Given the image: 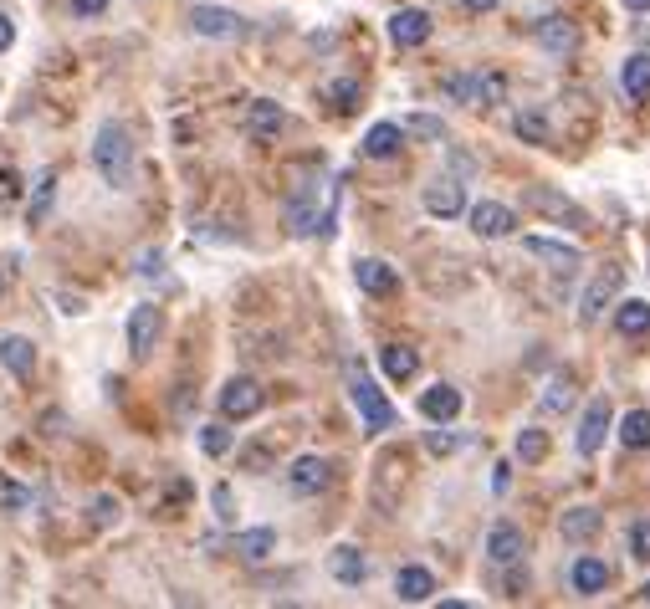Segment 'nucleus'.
<instances>
[{
  "instance_id": "obj_17",
  "label": "nucleus",
  "mask_w": 650,
  "mask_h": 609,
  "mask_svg": "<svg viewBox=\"0 0 650 609\" xmlns=\"http://www.w3.org/2000/svg\"><path fill=\"white\" fill-rule=\"evenodd\" d=\"M538 41H543V52L569 57V52L579 47V26H574L569 16H548V21H538Z\"/></svg>"
},
{
  "instance_id": "obj_11",
  "label": "nucleus",
  "mask_w": 650,
  "mask_h": 609,
  "mask_svg": "<svg viewBox=\"0 0 650 609\" xmlns=\"http://www.w3.org/2000/svg\"><path fill=\"white\" fill-rule=\"evenodd\" d=\"M523 553H528L523 528H517V522H492V533H487V558L502 563V569H517V563H523Z\"/></svg>"
},
{
  "instance_id": "obj_26",
  "label": "nucleus",
  "mask_w": 650,
  "mask_h": 609,
  "mask_svg": "<svg viewBox=\"0 0 650 609\" xmlns=\"http://www.w3.org/2000/svg\"><path fill=\"white\" fill-rule=\"evenodd\" d=\"M328 569H333V579H338V584H364V579H369V563H364V553H359L354 543L333 548Z\"/></svg>"
},
{
  "instance_id": "obj_38",
  "label": "nucleus",
  "mask_w": 650,
  "mask_h": 609,
  "mask_svg": "<svg viewBox=\"0 0 650 609\" xmlns=\"http://www.w3.org/2000/svg\"><path fill=\"white\" fill-rule=\"evenodd\" d=\"M200 451H205V456H226V451H231V430H226V425H205V430H200Z\"/></svg>"
},
{
  "instance_id": "obj_2",
  "label": "nucleus",
  "mask_w": 650,
  "mask_h": 609,
  "mask_svg": "<svg viewBox=\"0 0 650 609\" xmlns=\"http://www.w3.org/2000/svg\"><path fill=\"white\" fill-rule=\"evenodd\" d=\"M349 395H354V405H359V415H364V425L379 435V430H395V405L384 400V389L359 369V364H349Z\"/></svg>"
},
{
  "instance_id": "obj_35",
  "label": "nucleus",
  "mask_w": 650,
  "mask_h": 609,
  "mask_svg": "<svg viewBox=\"0 0 650 609\" xmlns=\"http://www.w3.org/2000/svg\"><path fill=\"white\" fill-rule=\"evenodd\" d=\"M502 98H507V77L502 72H482V77H476V103H482V108H492Z\"/></svg>"
},
{
  "instance_id": "obj_41",
  "label": "nucleus",
  "mask_w": 650,
  "mask_h": 609,
  "mask_svg": "<svg viewBox=\"0 0 650 609\" xmlns=\"http://www.w3.org/2000/svg\"><path fill=\"white\" fill-rule=\"evenodd\" d=\"M410 134H420V139H446V123L430 118V113H415V118H410Z\"/></svg>"
},
{
  "instance_id": "obj_7",
  "label": "nucleus",
  "mask_w": 650,
  "mask_h": 609,
  "mask_svg": "<svg viewBox=\"0 0 650 609\" xmlns=\"http://www.w3.org/2000/svg\"><path fill=\"white\" fill-rule=\"evenodd\" d=\"M159 328H164V313L154 308V302H139V308L128 313V354L149 359L154 343H159Z\"/></svg>"
},
{
  "instance_id": "obj_47",
  "label": "nucleus",
  "mask_w": 650,
  "mask_h": 609,
  "mask_svg": "<svg viewBox=\"0 0 650 609\" xmlns=\"http://www.w3.org/2000/svg\"><path fill=\"white\" fill-rule=\"evenodd\" d=\"M451 169H456V174H461V180H466V174L476 169V159H471V154H461V149H451Z\"/></svg>"
},
{
  "instance_id": "obj_22",
  "label": "nucleus",
  "mask_w": 650,
  "mask_h": 609,
  "mask_svg": "<svg viewBox=\"0 0 650 609\" xmlns=\"http://www.w3.org/2000/svg\"><path fill=\"white\" fill-rule=\"evenodd\" d=\"M395 594H400L405 604H425L430 594H436V574L420 569V563H405V569L395 574Z\"/></svg>"
},
{
  "instance_id": "obj_48",
  "label": "nucleus",
  "mask_w": 650,
  "mask_h": 609,
  "mask_svg": "<svg viewBox=\"0 0 650 609\" xmlns=\"http://www.w3.org/2000/svg\"><path fill=\"white\" fill-rule=\"evenodd\" d=\"M16 47V26H11V16H0V52H11Z\"/></svg>"
},
{
  "instance_id": "obj_13",
  "label": "nucleus",
  "mask_w": 650,
  "mask_h": 609,
  "mask_svg": "<svg viewBox=\"0 0 650 609\" xmlns=\"http://www.w3.org/2000/svg\"><path fill=\"white\" fill-rule=\"evenodd\" d=\"M471 231L482 241H502V236L517 231V215L507 205H497V200H482V205H471Z\"/></svg>"
},
{
  "instance_id": "obj_5",
  "label": "nucleus",
  "mask_w": 650,
  "mask_h": 609,
  "mask_svg": "<svg viewBox=\"0 0 650 609\" xmlns=\"http://www.w3.org/2000/svg\"><path fill=\"white\" fill-rule=\"evenodd\" d=\"M262 405H267V395H262V384H256V379H246V374L226 379V389H221V415L226 420H251Z\"/></svg>"
},
{
  "instance_id": "obj_46",
  "label": "nucleus",
  "mask_w": 650,
  "mask_h": 609,
  "mask_svg": "<svg viewBox=\"0 0 650 609\" xmlns=\"http://www.w3.org/2000/svg\"><path fill=\"white\" fill-rule=\"evenodd\" d=\"M507 487H512V466H507V461H502V466H497V471H492V492H497V497H502V492H507Z\"/></svg>"
},
{
  "instance_id": "obj_6",
  "label": "nucleus",
  "mask_w": 650,
  "mask_h": 609,
  "mask_svg": "<svg viewBox=\"0 0 650 609\" xmlns=\"http://www.w3.org/2000/svg\"><path fill=\"white\" fill-rule=\"evenodd\" d=\"M287 487H292L297 497L328 492V487H333V461H323V456H297V461L287 466Z\"/></svg>"
},
{
  "instance_id": "obj_4",
  "label": "nucleus",
  "mask_w": 650,
  "mask_h": 609,
  "mask_svg": "<svg viewBox=\"0 0 650 609\" xmlns=\"http://www.w3.org/2000/svg\"><path fill=\"white\" fill-rule=\"evenodd\" d=\"M523 205L528 210H538V215H548V221H558V226H589V215H584V205H574L569 195H558V190H548V185H528L523 190Z\"/></svg>"
},
{
  "instance_id": "obj_10",
  "label": "nucleus",
  "mask_w": 650,
  "mask_h": 609,
  "mask_svg": "<svg viewBox=\"0 0 650 609\" xmlns=\"http://www.w3.org/2000/svg\"><path fill=\"white\" fill-rule=\"evenodd\" d=\"M420 205H425L430 215H441V221H451V215L466 210V185L456 180V174H441V180H430V185H425Z\"/></svg>"
},
{
  "instance_id": "obj_34",
  "label": "nucleus",
  "mask_w": 650,
  "mask_h": 609,
  "mask_svg": "<svg viewBox=\"0 0 650 609\" xmlns=\"http://www.w3.org/2000/svg\"><path fill=\"white\" fill-rule=\"evenodd\" d=\"M461 446H466L461 430H425V451L430 456H456Z\"/></svg>"
},
{
  "instance_id": "obj_43",
  "label": "nucleus",
  "mask_w": 650,
  "mask_h": 609,
  "mask_svg": "<svg viewBox=\"0 0 650 609\" xmlns=\"http://www.w3.org/2000/svg\"><path fill=\"white\" fill-rule=\"evenodd\" d=\"M446 98H456V103H476V77H446Z\"/></svg>"
},
{
  "instance_id": "obj_19",
  "label": "nucleus",
  "mask_w": 650,
  "mask_h": 609,
  "mask_svg": "<svg viewBox=\"0 0 650 609\" xmlns=\"http://www.w3.org/2000/svg\"><path fill=\"white\" fill-rule=\"evenodd\" d=\"M569 584H574V594H604V584H610V569H604V558H594V553H579L574 558V569H569Z\"/></svg>"
},
{
  "instance_id": "obj_36",
  "label": "nucleus",
  "mask_w": 650,
  "mask_h": 609,
  "mask_svg": "<svg viewBox=\"0 0 650 609\" xmlns=\"http://www.w3.org/2000/svg\"><path fill=\"white\" fill-rule=\"evenodd\" d=\"M517 134H523L528 144H543L548 139V118L538 108H523V113H517Z\"/></svg>"
},
{
  "instance_id": "obj_44",
  "label": "nucleus",
  "mask_w": 650,
  "mask_h": 609,
  "mask_svg": "<svg viewBox=\"0 0 650 609\" xmlns=\"http://www.w3.org/2000/svg\"><path fill=\"white\" fill-rule=\"evenodd\" d=\"M215 517L231 522L236 517V502H231V487H215Z\"/></svg>"
},
{
  "instance_id": "obj_1",
  "label": "nucleus",
  "mask_w": 650,
  "mask_h": 609,
  "mask_svg": "<svg viewBox=\"0 0 650 609\" xmlns=\"http://www.w3.org/2000/svg\"><path fill=\"white\" fill-rule=\"evenodd\" d=\"M93 169L103 174V185L128 190L134 185V139H128L123 123H103L93 139Z\"/></svg>"
},
{
  "instance_id": "obj_50",
  "label": "nucleus",
  "mask_w": 650,
  "mask_h": 609,
  "mask_svg": "<svg viewBox=\"0 0 650 609\" xmlns=\"http://www.w3.org/2000/svg\"><path fill=\"white\" fill-rule=\"evenodd\" d=\"M139 272H144V277L159 272V251H144V256H139Z\"/></svg>"
},
{
  "instance_id": "obj_9",
  "label": "nucleus",
  "mask_w": 650,
  "mask_h": 609,
  "mask_svg": "<svg viewBox=\"0 0 650 609\" xmlns=\"http://www.w3.org/2000/svg\"><path fill=\"white\" fill-rule=\"evenodd\" d=\"M610 420H615L610 400H589V410H584V420H579V430H574V451H579V456H594V451L604 446V435H610Z\"/></svg>"
},
{
  "instance_id": "obj_12",
  "label": "nucleus",
  "mask_w": 650,
  "mask_h": 609,
  "mask_svg": "<svg viewBox=\"0 0 650 609\" xmlns=\"http://www.w3.org/2000/svg\"><path fill=\"white\" fill-rule=\"evenodd\" d=\"M354 282H359L369 297H395V292H400V272L389 267V261H379V256H359V261H354Z\"/></svg>"
},
{
  "instance_id": "obj_27",
  "label": "nucleus",
  "mask_w": 650,
  "mask_h": 609,
  "mask_svg": "<svg viewBox=\"0 0 650 609\" xmlns=\"http://www.w3.org/2000/svg\"><path fill=\"white\" fill-rule=\"evenodd\" d=\"M400 144H405V128L400 123H374L369 134H364V154L369 159H395Z\"/></svg>"
},
{
  "instance_id": "obj_24",
  "label": "nucleus",
  "mask_w": 650,
  "mask_h": 609,
  "mask_svg": "<svg viewBox=\"0 0 650 609\" xmlns=\"http://www.w3.org/2000/svg\"><path fill=\"white\" fill-rule=\"evenodd\" d=\"M379 369L395 379V384H405V379H415L420 354H415V348H405V343H384V348H379Z\"/></svg>"
},
{
  "instance_id": "obj_53",
  "label": "nucleus",
  "mask_w": 650,
  "mask_h": 609,
  "mask_svg": "<svg viewBox=\"0 0 650 609\" xmlns=\"http://www.w3.org/2000/svg\"><path fill=\"white\" fill-rule=\"evenodd\" d=\"M640 604H650V584H645V589H640Z\"/></svg>"
},
{
  "instance_id": "obj_29",
  "label": "nucleus",
  "mask_w": 650,
  "mask_h": 609,
  "mask_svg": "<svg viewBox=\"0 0 650 609\" xmlns=\"http://www.w3.org/2000/svg\"><path fill=\"white\" fill-rule=\"evenodd\" d=\"M615 435H620L625 451H645V446H650V410H630Z\"/></svg>"
},
{
  "instance_id": "obj_15",
  "label": "nucleus",
  "mask_w": 650,
  "mask_h": 609,
  "mask_svg": "<svg viewBox=\"0 0 650 609\" xmlns=\"http://www.w3.org/2000/svg\"><path fill=\"white\" fill-rule=\"evenodd\" d=\"M420 415L436 420V425H451L461 415V389L456 384H430L425 395H420Z\"/></svg>"
},
{
  "instance_id": "obj_49",
  "label": "nucleus",
  "mask_w": 650,
  "mask_h": 609,
  "mask_svg": "<svg viewBox=\"0 0 650 609\" xmlns=\"http://www.w3.org/2000/svg\"><path fill=\"white\" fill-rule=\"evenodd\" d=\"M502 6V0H461V11H476V16H482V11H497Z\"/></svg>"
},
{
  "instance_id": "obj_18",
  "label": "nucleus",
  "mask_w": 650,
  "mask_h": 609,
  "mask_svg": "<svg viewBox=\"0 0 650 609\" xmlns=\"http://www.w3.org/2000/svg\"><path fill=\"white\" fill-rule=\"evenodd\" d=\"M599 528H604L599 507H569V512L558 517V533L569 538V543H594V538H599Z\"/></svg>"
},
{
  "instance_id": "obj_25",
  "label": "nucleus",
  "mask_w": 650,
  "mask_h": 609,
  "mask_svg": "<svg viewBox=\"0 0 650 609\" xmlns=\"http://www.w3.org/2000/svg\"><path fill=\"white\" fill-rule=\"evenodd\" d=\"M615 328H620V338H645L650 333V302H640V297L615 302Z\"/></svg>"
},
{
  "instance_id": "obj_37",
  "label": "nucleus",
  "mask_w": 650,
  "mask_h": 609,
  "mask_svg": "<svg viewBox=\"0 0 650 609\" xmlns=\"http://www.w3.org/2000/svg\"><path fill=\"white\" fill-rule=\"evenodd\" d=\"M0 507H6V512H21V507H31V487L11 482V476H0Z\"/></svg>"
},
{
  "instance_id": "obj_39",
  "label": "nucleus",
  "mask_w": 650,
  "mask_h": 609,
  "mask_svg": "<svg viewBox=\"0 0 650 609\" xmlns=\"http://www.w3.org/2000/svg\"><path fill=\"white\" fill-rule=\"evenodd\" d=\"M630 558L635 563H650V522H630Z\"/></svg>"
},
{
  "instance_id": "obj_40",
  "label": "nucleus",
  "mask_w": 650,
  "mask_h": 609,
  "mask_svg": "<svg viewBox=\"0 0 650 609\" xmlns=\"http://www.w3.org/2000/svg\"><path fill=\"white\" fill-rule=\"evenodd\" d=\"M16 200H21V174L0 164V210H11Z\"/></svg>"
},
{
  "instance_id": "obj_28",
  "label": "nucleus",
  "mask_w": 650,
  "mask_h": 609,
  "mask_svg": "<svg viewBox=\"0 0 650 609\" xmlns=\"http://www.w3.org/2000/svg\"><path fill=\"white\" fill-rule=\"evenodd\" d=\"M620 87H625V98H650V52L625 57V67H620Z\"/></svg>"
},
{
  "instance_id": "obj_21",
  "label": "nucleus",
  "mask_w": 650,
  "mask_h": 609,
  "mask_svg": "<svg viewBox=\"0 0 650 609\" xmlns=\"http://www.w3.org/2000/svg\"><path fill=\"white\" fill-rule=\"evenodd\" d=\"M574 389H579V384H574V374H569V369H558V374L543 384L538 410H543L548 420H553V415H563V410H574Z\"/></svg>"
},
{
  "instance_id": "obj_16",
  "label": "nucleus",
  "mask_w": 650,
  "mask_h": 609,
  "mask_svg": "<svg viewBox=\"0 0 650 609\" xmlns=\"http://www.w3.org/2000/svg\"><path fill=\"white\" fill-rule=\"evenodd\" d=\"M282 123H287V118H282V108H277L272 98H256V103L246 108V134H251L256 144H272V139L282 134Z\"/></svg>"
},
{
  "instance_id": "obj_32",
  "label": "nucleus",
  "mask_w": 650,
  "mask_h": 609,
  "mask_svg": "<svg viewBox=\"0 0 650 609\" xmlns=\"http://www.w3.org/2000/svg\"><path fill=\"white\" fill-rule=\"evenodd\" d=\"M323 98L333 103V113H354V108H359V82H354V77H338V82H328Z\"/></svg>"
},
{
  "instance_id": "obj_3",
  "label": "nucleus",
  "mask_w": 650,
  "mask_h": 609,
  "mask_svg": "<svg viewBox=\"0 0 650 609\" xmlns=\"http://www.w3.org/2000/svg\"><path fill=\"white\" fill-rule=\"evenodd\" d=\"M620 282H625V267L620 261H604V267L589 277L584 297H579V323H594V318H604V308H615Z\"/></svg>"
},
{
  "instance_id": "obj_45",
  "label": "nucleus",
  "mask_w": 650,
  "mask_h": 609,
  "mask_svg": "<svg viewBox=\"0 0 650 609\" xmlns=\"http://www.w3.org/2000/svg\"><path fill=\"white\" fill-rule=\"evenodd\" d=\"M108 0H72V16H103Z\"/></svg>"
},
{
  "instance_id": "obj_8",
  "label": "nucleus",
  "mask_w": 650,
  "mask_h": 609,
  "mask_svg": "<svg viewBox=\"0 0 650 609\" xmlns=\"http://www.w3.org/2000/svg\"><path fill=\"white\" fill-rule=\"evenodd\" d=\"M190 26H195V36H210V41H236V36H246V21H241L236 11H226V6H195V11H190Z\"/></svg>"
},
{
  "instance_id": "obj_23",
  "label": "nucleus",
  "mask_w": 650,
  "mask_h": 609,
  "mask_svg": "<svg viewBox=\"0 0 650 609\" xmlns=\"http://www.w3.org/2000/svg\"><path fill=\"white\" fill-rule=\"evenodd\" d=\"M523 246H528L538 261H548L553 272H574V267H579V251H574V246H563V241H553V236H528Z\"/></svg>"
},
{
  "instance_id": "obj_51",
  "label": "nucleus",
  "mask_w": 650,
  "mask_h": 609,
  "mask_svg": "<svg viewBox=\"0 0 650 609\" xmlns=\"http://www.w3.org/2000/svg\"><path fill=\"white\" fill-rule=\"evenodd\" d=\"M625 11H630V16H645V11H650V0H625Z\"/></svg>"
},
{
  "instance_id": "obj_14",
  "label": "nucleus",
  "mask_w": 650,
  "mask_h": 609,
  "mask_svg": "<svg viewBox=\"0 0 650 609\" xmlns=\"http://www.w3.org/2000/svg\"><path fill=\"white\" fill-rule=\"evenodd\" d=\"M389 41H395V47H425L430 41V16L420 11V6H405V11H395L389 16Z\"/></svg>"
},
{
  "instance_id": "obj_42",
  "label": "nucleus",
  "mask_w": 650,
  "mask_h": 609,
  "mask_svg": "<svg viewBox=\"0 0 650 609\" xmlns=\"http://www.w3.org/2000/svg\"><path fill=\"white\" fill-rule=\"evenodd\" d=\"M118 522V497H93V528H113Z\"/></svg>"
},
{
  "instance_id": "obj_52",
  "label": "nucleus",
  "mask_w": 650,
  "mask_h": 609,
  "mask_svg": "<svg viewBox=\"0 0 650 609\" xmlns=\"http://www.w3.org/2000/svg\"><path fill=\"white\" fill-rule=\"evenodd\" d=\"M640 41H645V52H650V21H645V26H640Z\"/></svg>"
},
{
  "instance_id": "obj_31",
  "label": "nucleus",
  "mask_w": 650,
  "mask_h": 609,
  "mask_svg": "<svg viewBox=\"0 0 650 609\" xmlns=\"http://www.w3.org/2000/svg\"><path fill=\"white\" fill-rule=\"evenodd\" d=\"M548 451H553V441H548V430H517V456H523L528 466L548 461Z\"/></svg>"
},
{
  "instance_id": "obj_20",
  "label": "nucleus",
  "mask_w": 650,
  "mask_h": 609,
  "mask_svg": "<svg viewBox=\"0 0 650 609\" xmlns=\"http://www.w3.org/2000/svg\"><path fill=\"white\" fill-rule=\"evenodd\" d=\"M0 364H6L16 379H31V369H36V343L21 338V333H0Z\"/></svg>"
},
{
  "instance_id": "obj_30",
  "label": "nucleus",
  "mask_w": 650,
  "mask_h": 609,
  "mask_svg": "<svg viewBox=\"0 0 650 609\" xmlns=\"http://www.w3.org/2000/svg\"><path fill=\"white\" fill-rule=\"evenodd\" d=\"M272 548H277V533H272V528H251V533H241V538H236V553H241V558H251V563L272 558Z\"/></svg>"
},
{
  "instance_id": "obj_33",
  "label": "nucleus",
  "mask_w": 650,
  "mask_h": 609,
  "mask_svg": "<svg viewBox=\"0 0 650 609\" xmlns=\"http://www.w3.org/2000/svg\"><path fill=\"white\" fill-rule=\"evenodd\" d=\"M52 195H57V174H41V180H36V200H31V210H26V221H31V226H41V221H47Z\"/></svg>"
}]
</instances>
